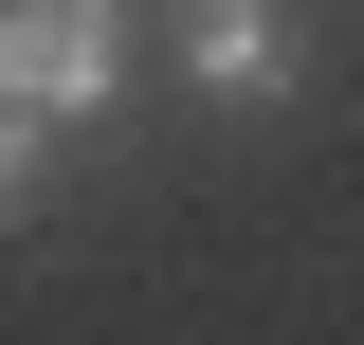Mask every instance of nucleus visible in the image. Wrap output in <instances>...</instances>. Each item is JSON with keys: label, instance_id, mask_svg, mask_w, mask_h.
<instances>
[{"label": "nucleus", "instance_id": "f257e3e1", "mask_svg": "<svg viewBox=\"0 0 364 345\" xmlns=\"http://www.w3.org/2000/svg\"><path fill=\"white\" fill-rule=\"evenodd\" d=\"M128 91H146L128 0H0V109H37L55 146H91Z\"/></svg>", "mask_w": 364, "mask_h": 345}, {"label": "nucleus", "instance_id": "f03ea898", "mask_svg": "<svg viewBox=\"0 0 364 345\" xmlns=\"http://www.w3.org/2000/svg\"><path fill=\"white\" fill-rule=\"evenodd\" d=\"M182 91L200 109H291V0H182Z\"/></svg>", "mask_w": 364, "mask_h": 345}, {"label": "nucleus", "instance_id": "7ed1b4c3", "mask_svg": "<svg viewBox=\"0 0 364 345\" xmlns=\"http://www.w3.org/2000/svg\"><path fill=\"white\" fill-rule=\"evenodd\" d=\"M55 200V128H37V109H0V218H37Z\"/></svg>", "mask_w": 364, "mask_h": 345}]
</instances>
